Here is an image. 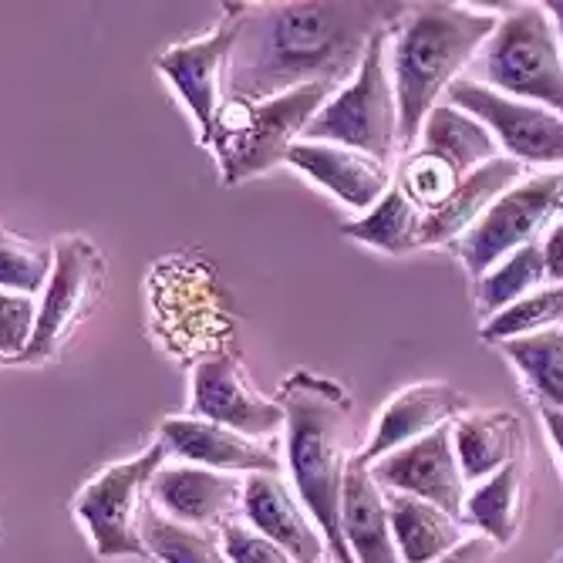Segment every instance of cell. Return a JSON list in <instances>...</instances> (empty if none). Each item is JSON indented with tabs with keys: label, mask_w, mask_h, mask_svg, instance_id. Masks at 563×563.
<instances>
[{
	"label": "cell",
	"mask_w": 563,
	"mask_h": 563,
	"mask_svg": "<svg viewBox=\"0 0 563 563\" xmlns=\"http://www.w3.org/2000/svg\"><path fill=\"white\" fill-rule=\"evenodd\" d=\"M395 14V4H246L223 81L227 98L267 101L318 81L341 88Z\"/></svg>",
	"instance_id": "1"
},
{
	"label": "cell",
	"mask_w": 563,
	"mask_h": 563,
	"mask_svg": "<svg viewBox=\"0 0 563 563\" xmlns=\"http://www.w3.org/2000/svg\"><path fill=\"white\" fill-rule=\"evenodd\" d=\"M280 408L287 416L284 445L290 486L328 537L338 563H354L341 537V493L344 476L357 452H351V398L341 385L294 375L280 388Z\"/></svg>",
	"instance_id": "2"
},
{
	"label": "cell",
	"mask_w": 563,
	"mask_h": 563,
	"mask_svg": "<svg viewBox=\"0 0 563 563\" xmlns=\"http://www.w3.org/2000/svg\"><path fill=\"white\" fill-rule=\"evenodd\" d=\"M499 18L493 11H470L452 4H419L391 37V85L398 101V145L412 148L422 139V125L439 98L463 78V68L476 62L486 41L496 34Z\"/></svg>",
	"instance_id": "3"
},
{
	"label": "cell",
	"mask_w": 563,
	"mask_h": 563,
	"mask_svg": "<svg viewBox=\"0 0 563 563\" xmlns=\"http://www.w3.org/2000/svg\"><path fill=\"white\" fill-rule=\"evenodd\" d=\"M334 91V85L318 81L267 101L227 98L217 112L210 139L223 183L236 186L274 169L277 163H287V152L300 142L303 129L328 106Z\"/></svg>",
	"instance_id": "4"
},
{
	"label": "cell",
	"mask_w": 563,
	"mask_h": 563,
	"mask_svg": "<svg viewBox=\"0 0 563 563\" xmlns=\"http://www.w3.org/2000/svg\"><path fill=\"white\" fill-rule=\"evenodd\" d=\"M148 321L159 344L179 362H207L227 354L233 331L230 307L220 294L217 274L199 257H166L152 267L148 284Z\"/></svg>",
	"instance_id": "5"
},
{
	"label": "cell",
	"mask_w": 563,
	"mask_h": 563,
	"mask_svg": "<svg viewBox=\"0 0 563 563\" xmlns=\"http://www.w3.org/2000/svg\"><path fill=\"white\" fill-rule=\"evenodd\" d=\"M391 31L395 24L382 27L368 41L365 58L351 81L328 98V106L303 129L300 142H331L365 152L385 166L391 163L398 148V101L388 62V44L395 37Z\"/></svg>",
	"instance_id": "6"
},
{
	"label": "cell",
	"mask_w": 563,
	"mask_h": 563,
	"mask_svg": "<svg viewBox=\"0 0 563 563\" xmlns=\"http://www.w3.org/2000/svg\"><path fill=\"white\" fill-rule=\"evenodd\" d=\"M476 75L479 85L563 119V44L550 11L523 4L499 18L496 34L476 55Z\"/></svg>",
	"instance_id": "7"
},
{
	"label": "cell",
	"mask_w": 563,
	"mask_h": 563,
	"mask_svg": "<svg viewBox=\"0 0 563 563\" xmlns=\"http://www.w3.org/2000/svg\"><path fill=\"white\" fill-rule=\"evenodd\" d=\"M169 445L159 439L142 455L109 466L98 473L75 499V517L85 527L91 550L98 560H148V547L142 540V496L163 466Z\"/></svg>",
	"instance_id": "8"
},
{
	"label": "cell",
	"mask_w": 563,
	"mask_h": 563,
	"mask_svg": "<svg viewBox=\"0 0 563 563\" xmlns=\"http://www.w3.org/2000/svg\"><path fill=\"white\" fill-rule=\"evenodd\" d=\"M563 213V169L533 176L506 189L493 207L473 223V230L459 240V257L473 277H486L499 261L517 253L540 236Z\"/></svg>",
	"instance_id": "9"
},
{
	"label": "cell",
	"mask_w": 563,
	"mask_h": 563,
	"mask_svg": "<svg viewBox=\"0 0 563 563\" xmlns=\"http://www.w3.org/2000/svg\"><path fill=\"white\" fill-rule=\"evenodd\" d=\"M101 274H106V264H101L95 243H88L85 236H62L55 243V271L47 277L37 307V328L18 362L37 365L62 351L78 321L88 318L101 287Z\"/></svg>",
	"instance_id": "10"
},
{
	"label": "cell",
	"mask_w": 563,
	"mask_h": 563,
	"mask_svg": "<svg viewBox=\"0 0 563 563\" xmlns=\"http://www.w3.org/2000/svg\"><path fill=\"white\" fill-rule=\"evenodd\" d=\"M445 101L479 119L509 159L533 166H563V119L530 101L499 95L476 78H459Z\"/></svg>",
	"instance_id": "11"
},
{
	"label": "cell",
	"mask_w": 563,
	"mask_h": 563,
	"mask_svg": "<svg viewBox=\"0 0 563 563\" xmlns=\"http://www.w3.org/2000/svg\"><path fill=\"white\" fill-rule=\"evenodd\" d=\"M243 14H246V4H227L223 21L213 34L199 41L173 44L156 58V68L169 78V85L183 98V106L192 112L202 145H210L213 139V122L223 106L220 91L227 81V68H230V55H233Z\"/></svg>",
	"instance_id": "12"
},
{
	"label": "cell",
	"mask_w": 563,
	"mask_h": 563,
	"mask_svg": "<svg viewBox=\"0 0 563 563\" xmlns=\"http://www.w3.org/2000/svg\"><path fill=\"white\" fill-rule=\"evenodd\" d=\"M189 416L233 429V432H240L246 439H257V442L280 435L287 426L280 401H271L253 388L233 354H217V357H207V362L192 365Z\"/></svg>",
	"instance_id": "13"
},
{
	"label": "cell",
	"mask_w": 563,
	"mask_h": 563,
	"mask_svg": "<svg viewBox=\"0 0 563 563\" xmlns=\"http://www.w3.org/2000/svg\"><path fill=\"white\" fill-rule=\"evenodd\" d=\"M372 473L385 493L419 496V499L445 509L449 517L463 520L466 476L459 470L452 426H442V429L422 435L419 442H408V445L382 455L378 463H372Z\"/></svg>",
	"instance_id": "14"
},
{
	"label": "cell",
	"mask_w": 563,
	"mask_h": 563,
	"mask_svg": "<svg viewBox=\"0 0 563 563\" xmlns=\"http://www.w3.org/2000/svg\"><path fill=\"white\" fill-rule=\"evenodd\" d=\"M243 523L287 550L297 563H324L331 556L328 537L307 514V506L280 473L243 476Z\"/></svg>",
	"instance_id": "15"
},
{
	"label": "cell",
	"mask_w": 563,
	"mask_h": 563,
	"mask_svg": "<svg viewBox=\"0 0 563 563\" xmlns=\"http://www.w3.org/2000/svg\"><path fill=\"white\" fill-rule=\"evenodd\" d=\"M156 514L179 527H227L243 503V479L207 466H163L148 483Z\"/></svg>",
	"instance_id": "16"
},
{
	"label": "cell",
	"mask_w": 563,
	"mask_h": 563,
	"mask_svg": "<svg viewBox=\"0 0 563 563\" xmlns=\"http://www.w3.org/2000/svg\"><path fill=\"white\" fill-rule=\"evenodd\" d=\"M159 439L189 466H207L230 476H253V473H280L284 463L274 445L246 439L233 429L213 426L207 419L176 416L166 419Z\"/></svg>",
	"instance_id": "17"
},
{
	"label": "cell",
	"mask_w": 563,
	"mask_h": 563,
	"mask_svg": "<svg viewBox=\"0 0 563 563\" xmlns=\"http://www.w3.org/2000/svg\"><path fill=\"white\" fill-rule=\"evenodd\" d=\"M287 163L321 189H328L338 202L362 213L375 210L395 183L385 163L331 142H297L287 152Z\"/></svg>",
	"instance_id": "18"
},
{
	"label": "cell",
	"mask_w": 563,
	"mask_h": 563,
	"mask_svg": "<svg viewBox=\"0 0 563 563\" xmlns=\"http://www.w3.org/2000/svg\"><path fill=\"white\" fill-rule=\"evenodd\" d=\"M466 412H470V398L463 391H455L452 385H442V382L412 385L382 408V419H378L368 445L357 452V459L372 466L382 455H388L408 442H419L422 435H429L442 426H452Z\"/></svg>",
	"instance_id": "19"
},
{
	"label": "cell",
	"mask_w": 563,
	"mask_h": 563,
	"mask_svg": "<svg viewBox=\"0 0 563 563\" xmlns=\"http://www.w3.org/2000/svg\"><path fill=\"white\" fill-rule=\"evenodd\" d=\"M341 537L354 563H401L388 517V496L378 486L372 466L357 455L351 459L344 476Z\"/></svg>",
	"instance_id": "20"
},
{
	"label": "cell",
	"mask_w": 563,
	"mask_h": 563,
	"mask_svg": "<svg viewBox=\"0 0 563 563\" xmlns=\"http://www.w3.org/2000/svg\"><path fill=\"white\" fill-rule=\"evenodd\" d=\"M452 442L466 483H483L503 466L520 463L527 449V429L514 412L486 408V412L459 416L452 422Z\"/></svg>",
	"instance_id": "21"
},
{
	"label": "cell",
	"mask_w": 563,
	"mask_h": 563,
	"mask_svg": "<svg viewBox=\"0 0 563 563\" xmlns=\"http://www.w3.org/2000/svg\"><path fill=\"white\" fill-rule=\"evenodd\" d=\"M520 176H523V166L509 156H499L479 166L476 173H470L442 207L422 220V246H442L449 240H463L493 202L520 183Z\"/></svg>",
	"instance_id": "22"
},
{
	"label": "cell",
	"mask_w": 563,
	"mask_h": 563,
	"mask_svg": "<svg viewBox=\"0 0 563 563\" xmlns=\"http://www.w3.org/2000/svg\"><path fill=\"white\" fill-rule=\"evenodd\" d=\"M388 496V517L401 563H435L442 553L466 540V527L459 517H449L445 509L405 493Z\"/></svg>",
	"instance_id": "23"
},
{
	"label": "cell",
	"mask_w": 563,
	"mask_h": 563,
	"mask_svg": "<svg viewBox=\"0 0 563 563\" xmlns=\"http://www.w3.org/2000/svg\"><path fill=\"white\" fill-rule=\"evenodd\" d=\"M419 148L449 163L463 179L470 173H476L479 166L499 159V142L493 139V132L470 112L449 106V101H439V106L429 112V119L422 125Z\"/></svg>",
	"instance_id": "24"
},
{
	"label": "cell",
	"mask_w": 563,
	"mask_h": 563,
	"mask_svg": "<svg viewBox=\"0 0 563 563\" xmlns=\"http://www.w3.org/2000/svg\"><path fill=\"white\" fill-rule=\"evenodd\" d=\"M520 506H523V466L509 463L466 493L463 520H470L483 537L503 547L517 537Z\"/></svg>",
	"instance_id": "25"
},
{
	"label": "cell",
	"mask_w": 563,
	"mask_h": 563,
	"mask_svg": "<svg viewBox=\"0 0 563 563\" xmlns=\"http://www.w3.org/2000/svg\"><path fill=\"white\" fill-rule=\"evenodd\" d=\"M341 233L365 246L385 250L391 257H401V253H412L422 246V210L391 183L378 207L368 210L362 220L347 223Z\"/></svg>",
	"instance_id": "26"
},
{
	"label": "cell",
	"mask_w": 563,
	"mask_h": 563,
	"mask_svg": "<svg viewBox=\"0 0 563 563\" xmlns=\"http://www.w3.org/2000/svg\"><path fill=\"white\" fill-rule=\"evenodd\" d=\"M506 357L520 368L540 405L563 412V328H547L503 344Z\"/></svg>",
	"instance_id": "27"
},
{
	"label": "cell",
	"mask_w": 563,
	"mask_h": 563,
	"mask_svg": "<svg viewBox=\"0 0 563 563\" xmlns=\"http://www.w3.org/2000/svg\"><path fill=\"white\" fill-rule=\"evenodd\" d=\"M547 284V271H543V246L540 243H527L517 253H509L506 261H499L483 280H479V311L489 318H496L506 307L520 303L523 297H530L533 290H540Z\"/></svg>",
	"instance_id": "28"
},
{
	"label": "cell",
	"mask_w": 563,
	"mask_h": 563,
	"mask_svg": "<svg viewBox=\"0 0 563 563\" xmlns=\"http://www.w3.org/2000/svg\"><path fill=\"white\" fill-rule=\"evenodd\" d=\"M139 530L148 547V556L159 563H233L223 553L220 537H213L210 530L179 527L156 514V509H145Z\"/></svg>",
	"instance_id": "29"
},
{
	"label": "cell",
	"mask_w": 563,
	"mask_h": 563,
	"mask_svg": "<svg viewBox=\"0 0 563 563\" xmlns=\"http://www.w3.org/2000/svg\"><path fill=\"white\" fill-rule=\"evenodd\" d=\"M563 321V284H543L520 303L506 307L496 318L483 324V341L506 344L514 338H527L547 328H556Z\"/></svg>",
	"instance_id": "30"
},
{
	"label": "cell",
	"mask_w": 563,
	"mask_h": 563,
	"mask_svg": "<svg viewBox=\"0 0 563 563\" xmlns=\"http://www.w3.org/2000/svg\"><path fill=\"white\" fill-rule=\"evenodd\" d=\"M51 271H55L51 250L27 243L0 227V290H14L27 297H34L37 290L44 294Z\"/></svg>",
	"instance_id": "31"
},
{
	"label": "cell",
	"mask_w": 563,
	"mask_h": 563,
	"mask_svg": "<svg viewBox=\"0 0 563 563\" xmlns=\"http://www.w3.org/2000/svg\"><path fill=\"white\" fill-rule=\"evenodd\" d=\"M37 300L27 294L0 290V357H18L27 351L34 328H37Z\"/></svg>",
	"instance_id": "32"
},
{
	"label": "cell",
	"mask_w": 563,
	"mask_h": 563,
	"mask_svg": "<svg viewBox=\"0 0 563 563\" xmlns=\"http://www.w3.org/2000/svg\"><path fill=\"white\" fill-rule=\"evenodd\" d=\"M220 547L233 563H297L287 550L261 537L243 520H230L227 527H220Z\"/></svg>",
	"instance_id": "33"
},
{
	"label": "cell",
	"mask_w": 563,
	"mask_h": 563,
	"mask_svg": "<svg viewBox=\"0 0 563 563\" xmlns=\"http://www.w3.org/2000/svg\"><path fill=\"white\" fill-rule=\"evenodd\" d=\"M543 246V271H547V284H563V220H556L547 236L540 240Z\"/></svg>",
	"instance_id": "34"
},
{
	"label": "cell",
	"mask_w": 563,
	"mask_h": 563,
	"mask_svg": "<svg viewBox=\"0 0 563 563\" xmlns=\"http://www.w3.org/2000/svg\"><path fill=\"white\" fill-rule=\"evenodd\" d=\"M493 550H496V543L479 533V537H466L459 547H452L449 553H442L435 563H489Z\"/></svg>",
	"instance_id": "35"
},
{
	"label": "cell",
	"mask_w": 563,
	"mask_h": 563,
	"mask_svg": "<svg viewBox=\"0 0 563 563\" xmlns=\"http://www.w3.org/2000/svg\"><path fill=\"white\" fill-rule=\"evenodd\" d=\"M540 416H543V426H547V435L560 455V463H563V412H556V408H547L540 405Z\"/></svg>",
	"instance_id": "36"
},
{
	"label": "cell",
	"mask_w": 563,
	"mask_h": 563,
	"mask_svg": "<svg viewBox=\"0 0 563 563\" xmlns=\"http://www.w3.org/2000/svg\"><path fill=\"white\" fill-rule=\"evenodd\" d=\"M543 8L550 11V18L556 24V34H560V44H563V0H550V4H543Z\"/></svg>",
	"instance_id": "37"
},
{
	"label": "cell",
	"mask_w": 563,
	"mask_h": 563,
	"mask_svg": "<svg viewBox=\"0 0 563 563\" xmlns=\"http://www.w3.org/2000/svg\"><path fill=\"white\" fill-rule=\"evenodd\" d=\"M553 563H563V553H560V556H556V560H553Z\"/></svg>",
	"instance_id": "38"
}]
</instances>
